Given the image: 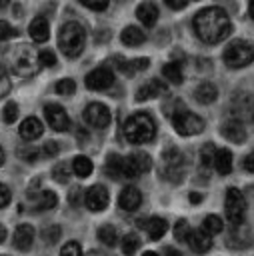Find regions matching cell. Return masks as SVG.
I'll return each instance as SVG.
<instances>
[{
	"label": "cell",
	"instance_id": "cell-1",
	"mask_svg": "<svg viewBox=\"0 0 254 256\" xmlns=\"http://www.w3.org/2000/svg\"><path fill=\"white\" fill-rule=\"evenodd\" d=\"M192 28L202 42L218 44L230 36L232 22H230L226 10H222L218 6H210V8H202L200 12H196V16L192 20Z\"/></svg>",
	"mask_w": 254,
	"mask_h": 256
},
{
	"label": "cell",
	"instance_id": "cell-2",
	"mask_svg": "<svg viewBox=\"0 0 254 256\" xmlns=\"http://www.w3.org/2000/svg\"><path fill=\"white\" fill-rule=\"evenodd\" d=\"M8 66L20 78H32L40 70V56L28 44H18L8 50Z\"/></svg>",
	"mask_w": 254,
	"mask_h": 256
},
{
	"label": "cell",
	"instance_id": "cell-3",
	"mask_svg": "<svg viewBox=\"0 0 254 256\" xmlns=\"http://www.w3.org/2000/svg\"><path fill=\"white\" fill-rule=\"evenodd\" d=\"M122 132H124V138L130 144H146L154 138L156 126H154V120L148 114L136 112V114H132L124 120Z\"/></svg>",
	"mask_w": 254,
	"mask_h": 256
},
{
	"label": "cell",
	"instance_id": "cell-4",
	"mask_svg": "<svg viewBox=\"0 0 254 256\" xmlns=\"http://www.w3.org/2000/svg\"><path fill=\"white\" fill-rule=\"evenodd\" d=\"M86 44V32L78 22H66L60 26L58 32V48L64 56L76 58L82 54Z\"/></svg>",
	"mask_w": 254,
	"mask_h": 256
},
{
	"label": "cell",
	"instance_id": "cell-5",
	"mask_svg": "<svg viewBox=\"0 0 254 256\" xmlns=\"http://www.w3.org/2000/svg\"><path fill=\"white\" fill-rule=\"evenodd\" d=\"M222 60L228 68H244L254 60V48L246 40H232L224 48Z\"/></svg>",
	"mask_w": 254,
	"mask_h": 256
},
{
	"label": "cell",
	"instance_id": "cell-6",
	"mask_svg": "<svg viewBox=\"0 0 254 256\" xmlns=\"http://www.w3.org/2000/svg\"><path fill=\"white\" fill-rule=\"evenodd\" d=\"M162 176L170 182H180L184 176V156L174 146L162 152Z\"/></svg>",
	"mask_w": 254,
	"mask_h": 256
},
{
	"label": "cell",
	"instance_id": "cell-7",
	"mask_svg": "<svg viewBox=\"0 0 254 256\" xmlns=\"http://www.w3.org/2000/svg\"><path fill=\"white\" fill-rule=\"evenodd\" d=\"M172 126L180 136H194L204 130V120L200 116L188 112L186 108H182L172 114Z\"/></svg>",
	"mask_w": 254,
	"mask_h": 256
},
{
	"label": "cell",
	"instance_id": "cell-8",
	"mask_svg": "<svg viewBox=\"0 0 254 256\" xmlns=\"http://www.w3.org/2000/svg\"><path fill=\"white\" fill-rule=\"evenodd\" d=\"M224 206H226V218L232 226H240L244 222V214H246V198L238 188H228L226 190V198H224Z\"/></svg>",
	"mask_w": 254,
	"mask_h": 256
},
{
	"label": "cell",
	"instance_id": "cell-9",
	"mask_svg": "<svg viewBox=\"0 0 254 256\" xmlns=\"http://www.w3.org/2000/svg\"><path fill=\"white\" fill-rule=\"evenodd\" d=\"M152 168V160L144 152H134L126 158H122V176L124 178H138L140 174L148 172Z\"/></svg>",
	"mask_w": 254,
	"mask_h": 256
},
{
	"label": "cell",
	"instance_id": "cell-10",
	"mask_svg": "<svg viewBox=\"0 0 254 256\" xmlns=\"http://www.w3.org/2000/svg\"><path fill=\"white\" fill-rule=\"evenodd\" d=\"M84 84L88 90H108L114 84V74L108 66H100L86 74Z\"/></svg>",
	"mask_w": 254,
	"mask_h": 256
},
{
	"label": "cell",
	"instance_id": "cell-11",
	"mask_svg": "<svg viewBox=\"0 0 254 256\" xmlns=\"http://www.w3.org/2000/svg\"><path fill=\"white\" fill-rule=\"evenodd\" d=\"M84 120L92 128H106L110 124V120H112V114H110L108 106H104L102 102H92L84 110Z\"/></svg>",
	"mask_w": 254,
	"mask_h": 256
},
{
	"label": "cell",
	"instance_id": "cell-12",
	"mask_svg": "<svg viewBox=\"0 0 254 256\" xmlns=\"http://www.w3.org/2000/svg\"><path fill=\"white\" fill-rule=\"evenodd\" d=\"M44 118H46L48 126L56 132H66L70 128V118L60 104H46L44 106Z\"/></svg>",
	"mask_w": 254,
	"mask_h": 256
},
{
	"label": "cell",
	"instance_id": "cell-13",
	"mask_svg": "<svg viewBox=\"0 0 254 256\" xmlns=\"http://www.w3.org/2000/svg\"><path fill=\"white\" fill-rule=\"evenodd\" d=\"M108 200H110L108 190H106V186H102V184L90 186V188L86 190V194H84V202H86L88 210H92V212H102V210L108 206Z\"/></svg>",
	"mask_w": 254,
	"mask_h": 256
},
{
	"label": "cell",
	"instance_id": "cell-14",
	"mask_svg": "<svg viewBox=\"0 0 254 256\" xmlns=\"http://www.w3.org/2000/svg\"><path fill=\"white\" fill-rule=\"evenodd\" d=\"M162 94H168L166 84H164L162 80H158V78H152V80H148L146 84H142V86L136 90V100L142 102V100L158 98V96H162Z\"/></svg>",
	"mask_w": 254,
	"mask_h": 256
},
{
	"label": "cell",
	"instance_id": "cell-15",
	"mask_svg": "<svg viewBox=\"0 0 254 256\" xmlns=\"http://www.w3.org/2000/svg\"><path fill=\"white\" fill-rule=\"evenodd\" d=\"M32 242H34V228H32V224H20V226H16L14 238H12L14 248L26 252V250L32 248Z\"/></svg>",
	"mask_w": 254,
	"mask_h": 256
},
{
	"label": "cell",
	"instance_id": "cell-16",
	"mask_svg": "<svg viewBox=\"0 0 254 256\" xmlns=\"http://www.w3.org/2000/svg\"><path fill=\"white\" fill-rule=\"evenodd\" d=\"M220 132H222V136H224L226 140L236 142V144H240V142L246 140V130H244V126H242V122H240L238 118L226 120V122L222 124V128H220Z\"/></svg>",
	"mask_w": 254,
	"mask_h": 256
},
{
	"label": "cell",
	"instance_id": "cell-17",
	"mask_svg": "<svg viewBox=\"0 0 254 256\" xmlns=\"http://www.w3.org/2000/svg\"><path fill=\"white\" fill-rule=\"evenodd\" d=\"M140 204H142V194H140L138 188H134V186L122 188V192H120V196H118V206H120L122 210L134 212Z\"/></svg>",
	"mask_w": 254,
	"mask_h": 256
},
{
	"label": "cell",
	"instance_id": "cell-18",
	"mask_svg": "<svg viewBox=\"0 0 254 256\" xmlns=\"http://www.w3.org/2000/svg\"><path fill=\"white\" fill-rule=\"evenodd\" d=\"M188 244L190 248L196 252V254H204L212 248V236L208 232H204L202 228L198 230H190V236H188Z\"/></svg>",
	"mask_w": 254,
	"mask_h": 256
},
{
	"label": "cell",
	"instance_id": "cell-19",
	"mask_svg": "<svg viewBox=\"0 0 254 256\" xmlns=\"http://www.w3.org/2000/svg\"><path fill=\"white\" fill-rule=\"evenodd\" d=\"M28 34H30V38H32L34 42H38V44L46 42V40L50 38V24H48V20H46L44 16H36V18L30 22V26H28Z\"/></svg>",
	"mask_w": 254,
	"mask_h": 256
},
{
	"label": "cell",
	"instance_id": "cell-20",
	"mask_svg": "<svg viewBox=\"0 0 254 256\" xmlns=\"http://www.w3.org/2000/svg\"><path fill=\"white\" fill-rule=\"evenodd\" d=\"M140 228H146V234H148L150 240H160L168 230V222L160 216H152L146 222L140 220Z\"/></svg>",
	"mask_w": 254,
	"mask_h": 256
},
{
	"label": "cell",
	"instance_id": "cell-21",
	"mask_svg": "<svg viewBox=\"0 0 254 256\" xmlns=\"http://www.w3.org/2000/svg\"><path fill=\"white\" fill-rule=\"evenodd\" d=\"M18 132H20V136H22L24 140H36V138L42 136L44 126H42V122H40L36 116H28V118L22 120Z\"/></svg>",
	"mask_w": 254,
	"mask_h": 256
},
{
	"label": "cell",
	"instance_id": "cell-22",
	"mask_svg": "<svg viewBox=\"0 0 254 256\" xmlns=\"http://www.w3.org/2000/svg\"><path fill=\"white\" fill-rule=\"evenodd\" d=\"M114 66L120 70V72H124V74H134V72H138V70H146L148 68V64H150V60L148 58H134V60H124L122 56H116L114 58Z\"/></svg>",
	"mask_w": 254,
	"mask_h": 256
},
{
	"label": "cell",
	"instance_id": "cell-23",
	"mask_svg": "<svg viewBox=\"0 0 254 256\" xmlns=\"http://www.w3.org/2000/svg\"><path fill=\"white\" fill-rule=\"evenodd\" d=\"M136 16H138V20H140L144 26L150 28V26H154L156 20H158V8H156V4L144 0L142 4H138V8H136Z\"/></svg>",
	"mask_w": 254,
	"mask_h": 256
},
{
	"label": "cell",
	"instance_id": "cell-24",
	"mask_svg": "<svg viewBox=\"0 0 254 256\" xmlns=\"http://www.w3.org/2000/svg\"><path fill=\"white\" fill-rule=\"evenodd\" d=\"M214 168L218 174L226 176L232 172V152L228 148H216V156H214Z\"/></svg>",
	"mask_w": 254,
	"mask_h": 256
},
{
	"label": "cell",
	"instance_id": "cell-25",
	"mask_svg": "<svg viewBox=\"0 0 254 256\" xmlns=\"http://www.w3.org/2000/svg\"><path fill=\"white\" fill-rule=\"evenodd\" d=\"M120 40H122V44H126V46H140V44L146 40V34H144L138 26H126V28L120 32Z\"/></svg>",
	"mask_w": 254,
	"mask_h": 256
},
{
	"label": "cell",
	"instance_id": "cell-26",
	"mask_svg": "<svg viewBox=\"0 0 254 256\" xmlns=\"http://www.w3.org/2000/svg\"><path fill=\"white\" fill-rule=\"evenodd\" d=\"M194 96L200 104H212L216 98H218V90L212 82H202L196 90H194Z\"/></svg>",
	"mask_w": 254,
	"mask_h": 256
},
{
	"label": "cell",
	"instance_id": "cell-27",
	"mask_svg": "<svg viewBox=\"0 0 254 256\" xmlns=\"http://www.w3.org/2000/svg\"><path fill=\"white\" fill-rule=\"evenodd\" d=\"M94 170V164L88 156H76L72 160V172L78 176V178H88Z\"/></svg>",
	"mask_w": 254,
	"mask_h": 256
},
{
	"label": "cell",
	"instance_id": "cell-28",
	"mask_svg": "<svg viewBox=\"0 0 254 256\" xmlns=\"http://www.w3.org/2000/svg\"><path fill=\"white\" fill-rule=\"evenodd\" d=\"M162 76L170 80L172 84H182L184 74H182V64L180 62H168L162 66Z\"/></svg>",
	"mask_w": 254,
	"mask_h": 256
},
{
	"label": "cell",
	"instance_id": "cell-29",
	"mask_svg": "<svg viewBox=\"0 0 254 256\" xmlns=\"http://www.w3.org/2000/svg\"><path fill=\"white\" fill-rule=\"evenodd\" d=\"M104 172H106L110 178H114V180L124 178V176H122V156H118V154H110V156L106 158Z\"/></svg>",
	"mask_w": 254,
	"mask_h": 256
},
{
	"label": "cell",
	"instance_id": "cell-30",
	"mask_svg": "<svg viewBox=\"0 0 254 256\" xmlns=\"http://www.w3.org/2000/svg\"><path fill=\"white\" fill-rule=\"evenodd\" d=\"M58 204V196L52 190H40L36 196V208L38 210H50Z\"/></svg>",
	"mask_w": 254,
	"mask_h": 256
},
{
	"label": "cell",
	"instance_id": "cell-31",
	"mask_svg": "<svg viewBox=\"0 0 254 256\" xmlns=\"http://www.w3.org/2000/svg\"><path fill=\"white\" fill-rule=\"evenodd\" d=\"M98 240L104 244V246H116V242H118V232H116V228L112 226V224H102L100 228H98Z\"/></svg>",
	"mask_w": 254,
	"mask_h": 256
},
{
	"label": "cell",
	"instance_id": "cell-32",
	"mask_svg": "<svg viewBox=\"0 0 254 256\" xmlns=\"http://www.w3.org/2000/svg\"><path fill=\"white\" fill-rule=\"evenodd\" d=\"M202 230H204V232H208L210 236L220 234V232L224 230V222H222V218H220V216L210 214V216H206V218L202 220Z\"/></svg>",
	"mask_w": 254,
	"mask_h": 256
},
{
	"label": "cell",
	"instance_id": "cell-33",
	"mask_svg": "<svg viewBox=\"0 0 254 256\" xmlns=\"http://www.w3.org/2000/svg\"><path fill=\"white\" fill-rule=\"evenodd\" d=\"M214 156H216V146H214L212 142L204 144L202 150H200V164H202L204 168L214 166Z\"/></svg>",
	"mask_w": 254,
	"mask_h": 256
},
{
	"label": "cell",
	"instance_id": "cell-34",
	"mask_svg": "<svg viewBox=\"0 0 254 256\" xmlns=\"http://www.w3.org/2000/svg\"><path fill=\"white\" fill-rule=\"evenodd\" d=\"M122 252L126 254V256H132L136 250H138V246H140V238L134 234V232H130V234H126L124 238H122Z\"/></svg>",
	"mask_w": 254,
	"mask_h": 256
},
{
	"label": "cell",
	"instance_id": "cell-35",
	"mask_svg": "<svg viewBox=\"0 0 254 256\" xmlns=\"http://www.w3.org/2000/svg\"><path fill=\"white\" fill-rule=\"evenodd\" d=\"M190 226H188V222L182 218V220H178L176 224H174V238L178 240V242H188V236H190Z\"/></svg>",
	"mask_w": 254,
	"mask_h": 256
},
{
	"label": "cell",
	"instance_id": "cell-36",
	"mask_svg": "<svg viewBox=\"0 0 254 256\" xmlns=\"http://www.w3.org/2000/svg\"><path fill=\"white\" fill-rule=\"evenodd\" d=\"M60 226L58 224H50L48 228H44L42 230V240L46 242V244H56L58 240H60Z\"/></svg>",
	"mask_w": 254,
	"mask_h": 256
},
{
	"label": "cell",
	"instance_id": "cell-37",
	"mask_svg": "<svg viewBox=\"0 0 254 256\" xmlns=\"http://www.w3.org/2000/svg\"><path fill=\"white\" fill-rule=\"evenodd\" d=\"M56 92L60 96H72L76 92V84L72 78H64V80H58L56 82Z\"/></svg>",
	"mask_w": 254,
	"mask_h": 256
},
{
	"label": "cell",
	"instance_id": "cell-38",
	"mask_svg": "<svg viewBox=\"0 0 254 256\" xmlns=\"http://www.w3.org/2000/svg\"><path fill=\"white\" fill-rule=\"evenodd\" d=\"M52 176H54V180L56 182H66L68 178H70V166L68 164H64V162H60V164H56L54 168H52Z\"/></svg>",
	"mask_w": 254,
	"mask_h": 256
},
{
	"label": "cell",
	"instance_id": "cell-39",
	"mask_svg": "<svg viewBox=\"0 0 254 256\" xmlns=\"http://www.w3.org/2000/svg\"><path fill=\"white\" fill-rule=\"evenodd\" d=\"M16 116H18V104L16 102H6L4 110H2V120L6 124H12L16 120Z\"/></svg>",
	"mask_w": 254,
	"mask_h": 256
},
{
	"label": "cell",
	"instance_id": "cell-40",
	"mask_svg": "<svg viewBox=\"0 0 254 256\" xmlns=\"http://www.w3.org/2000/svg\"><path fill=\"white\" fill-rule=\"evenodd\" d=\"M18 156L26 162H36L38 156H40V150L34 148V146H24V148H18Z\"/></svg>",
	"mask_w": 254,
	"mask_h": 256
},
{
	"label": "cell",
	"instance_id": "cell-41",
	"mask_svg": "<svg viewBox=\"0 0 254 256\" xmlns=\"http://www.w3.org/2000/svg\"><path fill=\"white\" fill-rule=\"evenodd\" d=\"M60 256H82V248H80V244L76 240H70V242H66L62 246Z\"/></svg>",
	"mask_w": 254,
	"mask_h": 256
},
{
	"label": "cell",
	"instance_id": "cell-42",
	"mask_svg": "<svg viewBox=\"0 0 254 256\" xmlns=\"http://www.w3.org/2000/svg\"><path fill=\"white\" fill-rule=\"evenodd\" d=\"M80 4L86 6V8H90V10H94V12H102V10L108 8L110 0H80Z\"/></svg>",
	"mask_w": 254,
	"mask_h": 256
},
{
	"label": "cell",
	"instance_id": "cell-43",
	"mask_svg": "<svg viewBox=\"0 0 254 256\" xmlns=\"http://www.w3.org/2000/svg\"><path fill=\"white\" fill-rule=\"evenodd\" d=\"M18 32H16V28H12L6 20H0V42L2 40H10V38H14Z\"/></svg>",
	"mask_w": 254,
	"mask_h": 256
},
{
	"label": "cell",
	"instance_id": "cell-44",
	"mask_svg": "<svg viewBox=\"0 0 254 256\" xmlns=\"http://www.w3.org/2000/svg\"><path fill=\"white\" fill-rule=\"evenodd\" d=\"M38 56H40V64H42V66H48V68L56 66V56H54V52L42 50V52H38Z\"/></svg>",
	"mask_w": 254,
	"mask_h": 256
},
{
	"label": "cell",
	"instance_id": "cell-45",
	"mask_svg": "<svg viewBox=\"0 0 254 256\" xmlns=\"http://www.w3.org/2000/svg\"><path fill=\"white\" fill-rule=\"evenodd\" d=\"M8 92H10V80H8L6 70L0 66V98H4Z\"/></svg>",
	"mask_w": 254,
	"mask_h": 256
},
{
	"label": "cell",
	"instance_id": "cell-46",
	"mask_svg": "<svg viewBox=\"0 0 254 256\" xmlns=\"http://www.w3.org/2000/svg\"><path fill=\"white\" fill-rule=\"evenodd\" d=\"M10 200H12V192H10V188H8L6 184L0 182V208H6V206L10 204Z\"/></svg>",
	"mask_w": 254,
	"mask_h": 256
},
{
	"label": "cell",
	"instance_id": "cell-47",
	"mask_svg": "<svg viewBox=\"0 0 254 256\" xmlns=\"http://www.w3.org/2000/svg\"><path fill=\"white\" fill-rule=\"evenodd\" d=\"M68 202L72 206H80V202H82V190L80 188H72L70 194H68Z\"/></svg>",
	"mask_w": 254,
	"mask_h": 256
},
{
	"label": "cell",
	"instance_id": "cell-48",
	"mask_svg": "<svg viewBox=\"0 0 254 256\" xmlns=\"http://www.w3.org/2000/svg\"><path fill=\"white\" fill-rule=\"evenodd\" d=\"M58 150H60V146H58V142H54V140L46 142V144H44V148H42V152H44L46 156H56V154H58Z\"/></svg>",
	"mask_w": 254,
	"mask_h": 256
},
{
	"label": "cell",
	"instance_id": "cell-49",
	"mask_svg": "<svg viewBox=\"0 0 254 256\" xmlns=\"http://www.w3.org/2000/svg\"><path fill=\"white\" fill-rule=\"evenodd\" d=\"M164 2H166V6L172 8V10H182L190 0H164Z\"/></svg>",
	"mask_w": 254,
	"mask_h": 256
},
{
	"label": "cell",
	"instance_id": "cell-50",
	"mask_svg": "<svg viewBox=\"0 0 254 256\" xmlns=\"http://www.w3.org/2000/svg\"><path fill=\"white\" fill-rule=\"evenodd\" d=\"M242 164H244V170H246V172L254 174V152H250V154L244 158V162H242Z\"/></svg>",
	"mask_w": 254,
	"mask_h": 256
},
{
	"label": "cell",
	"instance_id": "cell-51",
	"mask_svg": "<svg viewBox=\"0 0 254 256\" xmlns=\"http://www.w3.org/2000/svg\"><path fill=\"white\" fill-rule=\"evenodd\" d=\"M164 256H182V254H180L176 248H172V246H166V248H164Z\"/></svg>",
	"mask_w": 254,
	"mask_h": 256
},
{
	"label": "cell",
	"instance_id": "cell-52",
	"mask_svg": "<svg viewBox=\"0 0 254 256\" xmlns=\"http://www.w3.org/2000/svg\"><path fill=\"white\" fill-rule=\"evenodd\" d=\"M188 200L194 202V204H198V202H202V196H200L198 192H190V194H188Z\"/></svg>",
	"mask_w": 254,
	"mask_h": 256
},
{
	"label": "cell",
	"instance_id": "cell-53",
	"mask_svg": "<svg viewBox=\"0 0 254 256\" xmlns=\"http://www.w3.org/2000/svg\"><path fill=\"white\" fill-rule=\"evenodd\" d=\"M4 240H6V228H4L2 224H0V244H2Z\"/></svg>",
	"mask_w": 254,
	"mask_h": 256
},
{
	"label": "cell",
	"instance_id": "cell-54",
	"mask_svg": "<svg viewBox=\"0 0 254 256\" xmlns=\"http://www.w3.org/2000/svg\"><path fill=\"white\" fill-rule=\"evenodd\" d=\"M248 12H250V16H252V20H254V0H250V4H248Z\"/></svg>",
	"mask_w": 254,
	"mask_h": 256
},
{
	"label": "cell",
	"instance_id": "cell-55",
	"mask_svg": "<svg viewBox=\"0 0 254 256\" xmlns=\"http://www.w3.org/2000/svg\"><path fill=\"white\" fill-rule=\"evenodd\" d=\"M4 158H6V156H4V148H2V146H0V166H2V164H4Z\"/></svg>",
	"mask_w": 254,
	"mask_h": 256
},
{
	"label": "cell",
	"instance_id": "cell-56",
	"mask_svg": "<svg viewBox=\"0 0 254 256\" xmlns=\"http://www.w3.org/2000/svg\"><path fill=\"white\" fill-rule=\"evenodd\" d=\"M142 256H160V254H156V252H152V250H146Z\"/></svg>",
	"mask_w": 254,
	"mask_h": 256
},
{
	"label": "cell",
	"instance_id": "cell-57",
	"mask_svg": "<svg viewBox=\"0 0 254 256\" xmlns=\"http://www.w3.org/2000/svg\"><path fill=\"white\" fill-rule=\"evenodd\" d=\"M6 4H8V0H0V8H4Z\"/></svg>",
	"mask_w": 254,
	"mask_h": 256
},
{
	"label": "cell",
	"instance_id": "cell-58",
	"mask_svg": "<svg viewBox=\"0 0 254 256\" xmlns=\"http://www.w3.org/2000/svg\"><path fill=\"white\" fill-rule=\"evenodd\" d=\"M90 256H106V254H100V252H92Z\"/></svg>",
	"mask_w": 254,
	"mask_h": 256
},
{
	"label": "cell",
	"instance_id": "cell-59",
	"mask_svg": "<svg viewBox=\"0 0 254 256\" xmlns=\"http://www.w3.org/2000/svg\"><path fill=\"white\" fill-rule=\"evenodd\" d=\"M2 256H6V254H2Z\"/></svg>",
	"mask_w": 254,
	"mask_h": 256
},
{
	"label": "cell",
	"instance_id": "cell-60",
	"mask_svg": "<svg viewBox=\"0 0 254 256\" xmlns=\"http://www.w3.org/2000/svg\"><path fill=\"white\" fill-rule=\"evenodd\" d=\"M192 2H194V0H192Z\"/></svg>",
	"mask_w": 254,
	"mask_h": 256
}]
</instances>
